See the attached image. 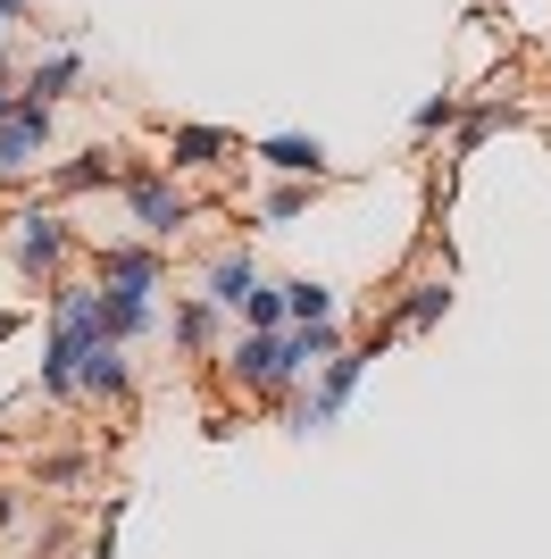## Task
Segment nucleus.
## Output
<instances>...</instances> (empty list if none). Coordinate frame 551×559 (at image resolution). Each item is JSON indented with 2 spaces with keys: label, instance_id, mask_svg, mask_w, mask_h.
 Segmentation results:
<instances>
[{
  "label": "nucleus",
  "instance_id": "17",
  "mask_svg": "<svg viewBox=\"0 0 551 559\" xmlns=\"http://www.w3.org/2000/svg\"><path fill=\"white\" fill-rule=\"evenodd\" d=\"M318 192H326V185H301V176H276V185H268V192L251 201V217H259V226H293V217H309V201H318Z\"/></svg>",
  "mask_w": 551,
  "mask_h": 559
},
{
  "label": "nucleus",
  "instance_id": "26",
  "mask_svg": "<svg viewBox=\"0 0 551 559\" xmlns=\"http://www.w3.org/2000/svg\"><path fill=\"white\" fill-rule=\"evenodd\" d=\"M0 50H9V17H0Z\"/></svg>",
  "mask_w": 551,
  "mask_h": 559
},
{
  "label": "nucleus",
  "instance_id": "12",
  "mask_svg": "<svg viewBox=\"0 0 551 559\" xmlns=\"http://www.w3.org/2000/svg\"><path fill=\"white\" fill-rule=\"evenodd\" d=\"M17 93H25V100H43V109L75 100V93H84V50H75V43H50L34 68H17Z\"/></svg>",
  "mask_w": 551,
  "mask_h": 559
},
{
  "label": "nucleus",
  "instance_id": "6",
  "mask_svg": "<svg viewBox=\"0 0 551 559\" xmlns=\"http://www.w3.org/2000/svg\"><path fill=\"white\" fill-rule=\"evenodd\" d=\"M160 151H167V176H209V167H226V159H243V142L226 134V126H192V117H176V126H160Z\"/></svg>",
  "mask_w": 551,
  "mask_h": 559
},
{
  "label": "nucleus",
  "instance_id": "1",
  "mask_svg": "<svg viewBox=\"0 0 551 559\" xmlns=\"http://www.w3.org/2000/svg\"><path fill=\"white\" fill-rule=\"evenodd\" d=\"M0 251H9V276L43 301L59 276H75V259H84V234L68 226V210L59 201H25L9 226H0Z\"/></svg>",
  "mask_w": 551,
  "mask_h": 559
},
{
  "label": "nucleus",
  "instance_id": "4",
  "mask_svg": "<svg viewBox=\"0 0 551 559\" xmlns=\"http://www.w3.org/2000/svg\"><path fill=\"white\" fill-rule=\"evenodd\" d=\"M367 359H376L367 343H343L318 376H309V393L293 401V418H284V426H293V435H326V426H343V409H351V393H360Z\"/></svg>",
  "mask_w": 551,
  "mask_h": 559
},
{
  "label": "nucleus",
  "instance_id": "21",
  "mask_svg": "<svg viewBox=\"0 0 551 559\" xmlns=\"http://www.w3.org/2000/svg\"><path fill=\"white\" fill-rule=\"evenodd\" d=\"M452 117H459V93H435V100H418V109H410V134L426 142V134H443Z\"/></svg>",
  "mask_w": 551,
  "mask_h": 559
},
{
  "label": "nucleus",
  "instance_id": "5",
  "mask_svg": "<svg viewBox=\"0 0 551 559\" xmlns=\"http://www.w3.org/2000/svg\"><path fill=\"white\" fill-rule=\"evenodd\" d=\"M84 276L117 293H167V251L142 234H109V242H84Z\"/></svg>",
  "mask_w": 551,
  "mask_h": 559
},
{
  "label": "nucleus",
  "instance_id": "8",
  "mask_svg": "<svg viewBox=\"0 0 551 559\" xmlns=\"http://www.w3.org/2000/svg\"><path fill=\"white\" fill-rule=\"evenodd\" d=\"M75 401H92V409H134V350L92 343L84 359H75Z\"/></svg>",
  "mask_w": 551,
  "mask_h": 559
},
{
  "label": "nucleus",
  "instance_id": "23",
  "mask_svg": "<svg viewBox=\"0 0 551 559\" xmlns=\"http://www.w3.org/2000/svg\"><path fill=\"white\" fill-rule=\"evenodd\" d=\"M0 17H9V25H34V0H0Z\"/></svg>",
  "mask_w": 551,
  "mask_h": 559
},
{
  "label": "nucleus",
  "instance_id": "24",
  "mask_svg": "<svg viewBox=\"0 0 551 559\" xmlns=\"http://www.w3.org/2000/svg\"><path fill=\"white\" fill-rule=\"evenodd\" d=\"M0 93H17V59L9 50H0Z\"/></svg>",
  "mask_w": 551,
  "mask_h": 559
},
{
  "label": "nucleus",
  "instance_id": "18",
  "mask_svg": "<svg viewBox=\"0 0 551 559\" xmlns=\"http://www.w3.org/2000/svg\"><path fill=\"white\" fill-rule=\"evenodd\" d=\"M452 126H459V159H468V151H484L502 126H518V109H509V100H477V109H459Z\"/></svg>",
  "mask_w": 551,
  "mask_h": 559
},
{
  "label": "nucleus",
  "instance_id": "16",
  "mask_svg": "<svg viewBox=\"0 0 551 559\" xmlns=\"http://www.w3.org/2000/svg\"><path fill=\"white\" fill-rule=\"evenodd\" d=\"M443 318H452V276H418L392 309V334H435Z\"/></svg>",
  "mask_w": 551,
  "mask_h": 559
},
{
  "label": "nucleus",
  "instance_id": "15",
  "mask_svg": "<svg viewBox=\"0 0 551 559\" xmlns=\"http://www.w3.org/2000/svg\"><path fill=\"white\" fill-rule=\"evenodd\" d=\"M284 293V326H326V318H343V293L326 276H276Z\"/></svg>",
  "mask_w": 551,
  "mask_h": 559
},
{
  "label": "nucleus",
  "instance_id": "22",
  "mask_svg": "<svg viewBox=\"0 0 551 559\" xmlns=\"http://www.w3.org/2000/svg\"><path fill=\"white\" fill-rule=\"evenodd\" d=\"M17 518H25V492H17V485H0V535H9Z\"/></svg>",
  "mask_w": 551,
  "mask_h": 559
},
{
  "label": "nucleus",
  "instance_id": "3",
  "mask_svg": "<svg viewBox=\"0 0 551 559\" xmlns=\"http://www.w3.org/2000/svg\"><path fill=\"white\" fill-rule=\"evenodd\" d=\"M218 376H226V393H243V401H284V393H301L293 376H284V334H243V326H234L226 350H218Z\"/></svg>",
  "mask_w": 551,
  "mask_h": 559
},
{
  "label": "nucleus",
  "instance_id": "14",
  "mask_svg": "<svg viewBox=\"0 0 551 559\" xmlns=\"http://www.w3.org/2000/svg\"><path fill=\"white\" fill-rule=\"evenodd\" d=\"M343 343H351L343 318H326V326H284V376H293V384H309V376H318Z\"/></svg>",
  "mask_w": 551,
  "mask_h": 559
},
{
  "label": "nucleus",
  "instance_id": "13",
  "mask_svg": "<svg viewBox=\"0 0 551 559\" xmlns=\"http://www.w3.org/2000/svg\"><path fill=\"white\" fill-rule=\"evenodd\" d=\"M259 284V259H251V242H218V251L201 259V301H218L234 318L243 309V293Z\"/></svg>",
  "mask_w": 551,
  "mask_h": 559
},
{
  "label": "nucleus",
  "instance_id": "7",
  "mask_svg": "<svg viewBox=\"0 0 551 559\" xmlns=\"http://www.w3.org/2000/svg\"><path fill=\"white\" fill-rule=\"evenodd\" d=\"M117 167H126V151H117V142H92V151L50 159V167H43V185H50V201L68 210V201H84V192H117Z\"/></svg>",
  "mask_w": 551,
  "mask_h": 559
},
{
  "label": "nucleus",
  "instance_id": "9",
  "mask_svg": "<svg viewBox=\"0 0 551 559\" xmlns=\"http://www.w3.org/2000/svg\"><path fill=\"white\" fill-rule=\"evenodd\" d=\"M160 326H167V301H160V293H117V284H101V334H109L117 350L151 343Z\"/></svg>",
  "mask_w": 551,
  "mask_h": 559
},
{
  "label": "nucleus",
  "instance_id": "27",
  "mask_svg": "<svg viewBox=\"0 0 551 559\" xmlns=\"http://www.w3.org/2000/svg\"><path fill=\"white\" fill-rule=\"evenodd\" d=\"M0 451H9V426H0Z\"/></svg>",
  "mask_w": 551,
  "mask_h": 559
},
{
  "label": "nucleus",
  "instance_id": "19",
  "mask_svg": "<svg viewBox=\"0 0 551 559\" xmlns=\"http://www.w3.org/2000/svg\"><path fill=\"white\" fill-rule=\"evenodd\" d=\"M234 326H243V334H284V293H276V276H259L251 293H243Z\"/></svg>",
  "mask_w": 551,
  "mask_h": 559
},
{
  "label": "nucleus",
  "instance_id": "20",
  "mask_svg": "<svg viewBox=\"0 0 551 559\" xmlns=\"http://www.w3.org/2000/svg\"><path fill=\"white\" fill-rule=\"evenodd\" d=\"M92 485V451H43L34 460V492H75Z\"/></svg>",
  "mask_w": 551,
  "mask_h": 559
},
{
  "label": "nucleus",
  "instance_id": "2",
  "mask_svg": "<svg viewBox=\"0 0 551 559\" xmlns=\"http://www.w3.org/2000/svg\"><path fill=\"white\" fill-rule=\"evenodd\" d=\"M117 201H126L134 234H142V242H160V251H176L184 234L201 226V192L184 185V176H167L160 159H126V167H117Z\"/></svg>",
  "mask_w": 551,
  "mask_h": 559
},
{
  "label": "nucleus",
  "instance_id": "11",
  "mask_svg": "<svg viewBox=\"0 0 551 559\" xmlns=\"http://www.w3.org/2000/svg\"><path fill=\"white\" fill-rule=\"evenodd\" d=\"M251 159L268 167V176H301V185H326V176H335V151H326L318 134H259Z\"/></svg>",
  "mask_w": 551,
  "mask_h": 559
},
{
  "label": "nucleus",
  "instance_id": "10",
  "mask_svg": "<svg viewBox=\"0 0 551 559\" xmlns=\"http://www.w3.org/2000/svg\"><path fill=\"white\" fill-rule=\"evenodd\" d=\"M226 326H234V318H226V309H218V301H201V293H184V301L176 309H167V343H176L184 350V359H218V350H226Z\"/></svg>",
  "mask_w": 551,
  "mask_h": 559
},
{
  "label": "nucleus",
  "instance_id": "25",
  "mask_svg": "<svg viewBox=\"0 0 551 559\" xmlns=\"http://www.w3.org/2000/svg\"><path fill=\"white\" fill-rule=\"evenodd\" d=\"M9 109H17V93H0V117H9Z\"/></svg>",
  "mask_w": 551,
  "mask_h": 559
}]
</instances>
